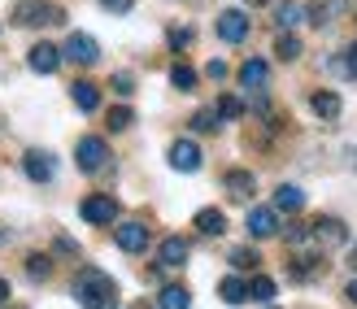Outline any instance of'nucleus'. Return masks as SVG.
<instances>
[{
	"instance_id": "7",
	"label": "nucleus",
	"mask_w": 357,
	"mask_h": 309,
	"mask_svg": "<svg viewBox=\"0 0 357 309\" xmlns=\"http://www.w3.org/2000/svg\"><path fill=\"white\" fill-rule=\"evenodd\" d=\"M310 231H314V244L318 248H340L349 240V227L340 223V218H314Z\"/></svg>"
},
{
	"instance_id": "25",
	"label": "nucleus",
	"mask_w": 357,
	"mask_h": 309,
	"mask_svg": "<svg viewBox=\"0 0 357 309\" xmlns=\"http://www.w3.org/2000/svg\"><path fill=\"white\" fill-rule=\"evenodd\" d=\"M192 131L196 135H213V131H218V109H196V114H192Z\"/></svg>"
},
{
	"instance_id": "30",
	"label": "nucleus",
	"mask_w": 357,
	"mask_h": 309,
	"mask_svg": "<svg viewBox=\"0 0 357 309\" xmlns=\"http://www.w3.org/2000/svg\"><path fill=\"white\" fill-rule=\"evenodd\" d=\"M105 122H109V131H127V126L135 122V114H131L127 105H118V109H109V118H105Z\"/></svg>"
},
{
	"instance_id": "15",
	"label": "nucleus",
	"mask_w": 357,
	"mask_h": 309,
	"mask_svg": "<svg viewBox=\"0 0 357 309\" xmlns=\"http://www.w3.org/2000/svg\"><path fill=\"white\" fill-rule=\"evenodd\" d=\"M310 109H314V114L323 118V122H335L344 105H340V96H335L331 87H318V92H310Z\"/></svg>"
},
{
	"instance_id": "14",
	"label": "nucleus",
	"mask_w": 357,
	"mask_h": 309,
	"mask_svg": "<svg viewBox=\"0 0 357 309\" xmlns=\"http://www.w3.org/2000/svg\"><path fill=\"white\" fill-rule=\"evenodd\" d=\"M188 253H192V244L183 240V235H166L162 248H157V262L170 266V270H178V266H188Z\"/></svg>"
},
{
	"instance_id": "10",
	"label": "nucleus",
	"mask_w": 357,
	"mask_h": 309,
	"mask_svg": "<svg viewBox=\"0 0 357 309\" xmlns=\"http://www.w3.org/2000/svg\"><path fill=\"white\" fill-rule=\"evenodd\" d=\"M218 35L227 44H244L248 40V13L244 9H222L218 13Z\"/></svg>"
},
{
	"instance_id": "3",
	"label": "nucleus",
	"mask_w": 357,
	"mask_h": 309,
	"mask_svg": "<svg viewBox=\"0 0 357 309\" xmlns=\"http://www.w3.org/2000/svg\"><path fill=\"white\" fill-rule=\"evenodd\" d=\"M75 157H79V170L83 174H100V170H109V157L114 153H109V144H105L100 135H83Z\"/></svg>"
},
{
	"instance_id": "42",
	"label": "nucleus",
	"mask_w": 357,
	"mask_h": 309,
	"mask_svg": "<svg viewBox=\"0 0 357 309\" xmlns=\"http://www.w3.org/2000/svg\"><path fill=\"white\" fill-rule=\"evenodd\" d=\"M192 5H205V0H192Z\"/></svg>"
},
{
	"instance_id": "41",
	"label": "nucleus",
	"mask_w": 357,
	"mask_h": 309,
	"mask_svg": "<svg viewBox=\"0 0 357 309\" xmlns=\"http://www.w3.org/2000/svg\"><path fill=\"white\" fill-rule=\"evenodd\" d=\"M244 5H266V0H244Z\"/></svg>"
},
{
	"instance_id": "9",
	"label": "nucleus",
	"mask_w": 357,
	"mask_h": 309,
	"mask_svg": "<svg viewBox=\"0 0 357 309\" xmlns=\"http://www.w3.org/2000/svg\"><path fill=\"white\" fill-rule=\"evenodd\" d=\"M248 235H253V240H271V235H279V209L275 205L248 209Z\"/></svg>"
},
{
	"instance_id": "26",
	"label": "nucleus",
	"mask_w": 357,
	"mask_h": 309,
	"mask_svg": "<svg viewBox=\"0 0 357 309\" xmlns=\"http://www.w3.org/2000/svg\"><path fill=\"white\" fill-rule=\"evenodd\" d=\"M275 52H279V61H296L301 57V40H296L292 31H283L279 40H275Z\"/></svg>"
},
{
	"instance_id": "35",
	"label": "nucleus",
	"mask_w": 357,
	"mask_h": 309,
	"mask_svg": "<svg viewBox=\"0 0 357 309\" xmlns=\"http://www.w3.org/2000/svg\"><path fill=\"white\" fill-rule=\"evenodd\" d=\"M52 248H57L61 257H79V244L70 240V235H57V240H52Z\"/></svg>"
},
{
	"instance_id": "32",
	"label": "nucleus",
	"mask_w": 357,
	"mask_h": 309,
	"mask_svg": "<svg viewBox=\"0 0 357 309\" xmlns=\"http://www.w3.org/2000/svg\"><path fill=\"white\" fill-rule=\"evenodd\" d=\"M48 270H52V262L44 257V253H31V257H26V275L31 279H48Z\"/></svg>"
},
{
	"instance_id": "8",
	"label": "nucleus",
	"mask_w": 357,
	"mask_h": 309,
	"mask_svg": "<svg viewBox=\"0 0 357 309\" xmlns=\"http://www.w3.org/2000/svg\"><path fill=\"white\" fill-rule=\"evenodd\" d=\"M353 0H305V22L314 27H331L335 17H344L349 13Z\"/></svg>"
},
{
	"instance_id": "23",
	"label": "nucleus",
	"mask_w": 357,
	"mask_h": 309,
	"mask_svg": "<svg viewBox=\"0 0 357 309\" xmlns=\"http://www.w3.org/2000/svg\"><path fill=\"white\" fill-rule=\"evenodd\" d=\"M218 296H222L227 305H244V301H248V283L231 275V279H222V283H218Z\"/></svg>"
},
{
	"instance_id": "4",
	"label": "nucleus",
	"mask_w": 357,
	"mask_h": 309,
	"mask_svg": "<svg viewBox=\"0 0 357 309\" xmlns=\"http://www.w3.org/2000/svg\"><path fill=\"white\" fill-rule=\"evenodd\" d=\"M79 213H83L87 227H114V223H118V201H114L109 192H92V196L79 205Z\"/></svg>"
},
{
	"instance_id": "33",
	"label": "nucleus",
	"mask_w": 357,
	"mask_h": 309,
	"mask_svg": "<svg viewBox=\"0 0 357 309\" xmlns=\"http://www.w3.org/2000/svg\"><path fill=\"white\" fill-rule=\"evenodd\" d=\"M261 257H257V253L253 248H231V266H236V270H253Z\"/></svg>"
},
{
	"instance_id": "22",
	"label": "nucleus",
	"mask_w": 357,
	"mask_h": 309,
	"mask_svg": "<svg viewBox=\"0 0 357 309\" xmlns=\"http://www.w3.org/2000/svg\"><path fill=\"white\" fill-rule=\"evenodd\" d=\"M196 231H201V235H209V240H213V235H222V231H227V218H222V209H201V213H196Z\"/></svg>"
},
{
	"instance_id": "28",
	"label": "nucleus",
	"mask_w": 357,
	"mask_h": 309,
	"mask_svg": "<svg viewBox=\"0 0 357 309\" xmlns=\"http://www.w3.org/2000/svg\"><path fill=\"white\" fill-rule=\"evenodd\" d=\"M166 40H170V48H174V52H183V48H192V44H196V27H170Z\"/></svg>"
},
{
	"instance_id": "37",
	"label": "nucleus",
	"mask_w": 357,
	"mask_h": 309,
	"mask_svg": "<svg viewBox=\"0 0 357 309\" xmlns=\"http://www.w3.org/2000/svg\"><path fill=\"white\" fill-rule=\"evenodd\" d=\"M205 75H209V79H227V61H209Z\"/></svg>"
},
{
	"instance_id": "1",
	"label": "nucleus",
	"mask_w": 357,
	"mask_h": 309,
	"mask_svg": "<svg viewBox=\"0 0 357 309\" xmlns=\"http://www.w3.org/2000/svg\"><path fill=\"white\" fill-rule=\"evenodd\" d=\"M75 301L83 309H118V283L100 266H83L75 275Z\"/></svg>"
},
{
	"instance_id": "24",
	"label": "nucleus",
	"mask_w": 357,
	"mask_h": 309,
	"mask_svg": "<svg viewBox=\"0 0 357 309\" xmlns=\"http://www.w3.org/2000/svg\"><path fill=\"white\" fill-rule=\"evenodd\" d=\"M196 79H201V75H196L188 61H174V66H170V83H174V92H192Z\"/></svg>"
},
{
	"instance_id": "16",
	"label": "nucleus",
	"mask_w": 357,
	"mask_h": 309,
	"mask_svg": "<svg viewBox=\"0 0 357 309\" xmlns=\"http://www.w3.org/2000/svg\"><path fill=\"white\" fill-rule=\"evenodd\" d=\"M266 79H271V66H266L261 57H248V61L240 66V87H248V92H261Z\"/></svg>"
},
{
	"instance_id": "43",
	"label": "nucleus",
	"mask_w": 357,
	"mask_h": 309,
	"mask_svg": "<svg viewBox=\"0 0 357 309\" xmlns=\"http://www.w3.org/2000/svg\"><path fill=\"white\" fill-rule=\"evenodd\" d=\"M266 309H275V305H266Z\"/></svg>"
},
{
	"instance_id": "18",
	"label": "nucleus",
	"mask_w": 357,
	"mask_h": 309,
	"mask_svg": "<svg viewBox=\"0 0 357 309\" xmlns=\"http://www.w3.org/2000/svg\"><path fill=\"white\" fill-rule=\"evenodd\" d=\"M70 100H75L83 114H96V109H100V87L87 83V79H79V83H70Z\"/></svg>"
},
{
	"instance_id": "11",
	"label": "nucleus",
	"mask_w": 357,
	"mask_h": 309,
	"mask_svg": "<svg viewBox=\"0 0 357 309\" xmlns=\"http://www.w3.org/2000/svg\"><path fill=\"white\" fill-rule=\"evenodd\" d=\"M170 170L196 174V170H201V149H196L192 140H174V144H170Z\"/></svg>"
},
{
	"instance_id": "2",
	"label": "nucleus",
	"mask_w": 357,
	"mask_h": 309,
	"mask_svg": "<svg viewBox=\"0 0 357 309\" xmlns=\"http://www.w3.org/2000/svg\"><path fill=\"white\" fill-rule=\"evenodd\" d=\"M13 27H61L66 22V9L57 0H13Z\"/></svg>"
},
{
	"instance_id": "27",
	"label": "nucleus",
	"mask_w": 357,
	"mask_h": 309,
	"mask_svg": "<svg viewBox=\"0 0 357 309\" xmlns=\"http://www.w3.org/2000/svg\"><path fill=\"white\" fill-rule=\"evenodd\" d=\"M248 301H261V305H271V301H275V279L257 275L253 283H248Z\"/></svg>"
},
{
	"instance_id": "17",
	"label": "nucleus",
	"mask_w": 357,
	"mask_h": 309,
	"mask_svg": "<svg viewBox=\"0 0 357 309\" xmlns=\"http://www.w3.org/2000/svg\"><path fill=\"white\" fill-rule=\"evenodd\" d=\"M222 188L236 196V201H248V196L257 192V179L248 174V170H227V174H222Z\"/></svg>"
},
{
	"instance_id": "29",
	"label": "nucleus",
	"mask_w": 357,
	"mask_h": 309,
	"mask_svg": "<svg viewBox=\"0 0 357 309\" xmlns=\"http://www.w3.org/2000/svg\"><path fill=\"white\" fill-rule=\"evenodd\" d=\"M213 109H218L222 122H236V118L244 114V100H240V96H218V105H213Z\"/></svg>"
},
{
	"instance_id": "20",
	"label": "nucleus",
	"mask_w": 357,
	"mask_h": 309,
	"mask_svg": "<svg viewBox=\"0 0 357 309\" xmlns=\"http://www.w3.org/2000/svg\"><path fill=\"white\" fill-rule=\"evenodd\" d=\"M275 22H279V31H292L296 22H305V5H301V0H279Z\"/></svg>"
},
{
	"instance_id": "38",
	"label": "nucleus",
	"mask_w": 357,
	"mask_h": 309,
	"mask_svg": "<svg viewBox=\"0 0 357 309\" xmlns=\"http://www.w3.org/2000/svg\"><path fill=\"white\" fill-rule=\"evenodd\" d=\"M344 296H349V301H353V305H357V279H353V283H349V287H344Z\"/></svg>"
},
{
	"instance_id": "39",
	"label": "nucleus",
	"mask_w": 357,
	"mask_h": 309,
	"mask_svg": "<svg viewBox=\"0 0 357 309\" xmlns=\"http://www.w3.org/2000/svg\"><path fill=\"white\" fill-rule=\"evenodd\" d=\"M9 301V279H0V305Z\"/></svg>"
},
{
	"instance_id": "21",
	"label": "nucleus",
	"mask_w": 357,
	"mask_h": 309,
	"mask_svg": "<svg viewBox=\"0 0 357 309\" xmlns=\"http://www.w3.org/2000/svg\"><path fill=\"white\" fill-rule=\"evenodd\" d=\"M157 309H192V292L178 287V283H170V287L157 292Z\"/></svg>"
},
{
	"instance_id": "34",
	"label": "nucleus",
	"mask_w": 357,
	"mask_h": 309,
	"mask_svg": "<svg viewBox=\"0 0 357 309\" xmlns=\"http://www.w3.org/2000/svg\"><path fill=\"white\" fill-rule=\"evenodd\" d=\"M96 5H100L105 13H118V17H122V13H131V9H135V0H96Z\"/></svg>"
},
{
	"instance_id": "13",
	"label": "nucleus",
	"mask_w": 357,
	"mask_h": 309,
	"mask_svg": "<svg viewBox=\"0 0 357 309\" xmlns=\"http://www.w3.org/2000/svg\"><path fill=\"white\" fill-rule=\"evenodd\" d=\"M26 66L35 70V75H57L61 70V48H52V44H35L26 52Z\"/></svg>"
},
{
	"instance_id": "6",
	"label": "nucleus",
	"mask_w": 357,
	"mask_h": 309,
	"mask_svg": "<svg viewBox=\"0 0 357 309\" xmlns=\"http://www.w3.org/2000/svg\"><path fill=\"white\" fill-rule=\"evenodd\" d=\"M22 170L31 183H52V174H57V157L44 153V149H26L22 153Z\"/></svg>"
},
{
	"instance_id": "12",
	"label": "nucleus",
	"mask_w": 357,
	"mask_h": 309,
	"mask_svg": "<svg viewBox=\"0 0 357 309\" xmlns=\"http://www.w3.org/2000/svg\"><path fill=\"white\" fill-rule=\"evenodd\" d=\"M149 240H153V235H149V227H144V223H122V227L114 231V244H118L122 253H144V248H149Z\"/></svg>"
},
{
	"instance_id": "36",
	"label": "nucleus",
	"mask_w": 357,
	"mask_h": 309,
	"mask_svg": "<svg viewBox=\"0 0 357 309\" xmlns=\"http://www.w3.org/2000/svg\"><path fill=\"white\" fill-rule=\"evenodd\" d=\"M340 61H344V75H349V79H357V44H349V48H344V57H340Z\"/></svg>"
},
{
	"instance_id": "19",
	"label": "nucleus",
	"mask_w": 357,
	"mask_h": 309,
	"mask_svg": "<svg viewBox=\"0 0 357 309\" xmlns=\"http://www.w3.org/2000/svg\"><path fill=\"white\" fill-rule=\"evenodd\" d=\"M275 209H279V213H301V209H305V192H301L296 183L275 188Z\"/></svg>"
},
{
	"instance_id": "31",
	"label": "nucleus",
	"mask_w": 357,
	"mask_h": 309,
	"mask_svg": "<svg viewBox=\"0 0 357 309\" xmlns=\"http://www.w3.org/2000/svg\"><path fill=\"white\" fill-rule=\"evenodd\" d=\"M109 87H114V92H118L122 100H127V96H135V75H127V70H118V75L109 79Z\"/></svg>"
},
{
	"instance_id": "40",
	"label": "nucleus",
	"mask_w": 357,
	"mask_h": 309,
	"mask_svg": "<svg viewBox=\"0 0 357 309\" xmlns=\"http://www.w3.org/2000/svg\"><path fill=\"white\" fill-rule=\"evenodd\" d=\"M349 266H353V270H357V244H353V248H349Z\"/></svg>"
},
{
	"instance_id": "5",
	"label": "nucleus",
	"mask_w": 357,
	"mask_h": 309,
	"mask_svg": "<svg viewBox=\"0 0 357 309\" xmlns=\"http://www.w3.org/2000/svg\"><path fill=\"white\" fill-rule=\"evenodd\" d=\"M61 57H70L75 66H96V61H100V44L92 40V35L75 31V35H70V40L61 44Z\"/></svg>"
}]
</instances>
